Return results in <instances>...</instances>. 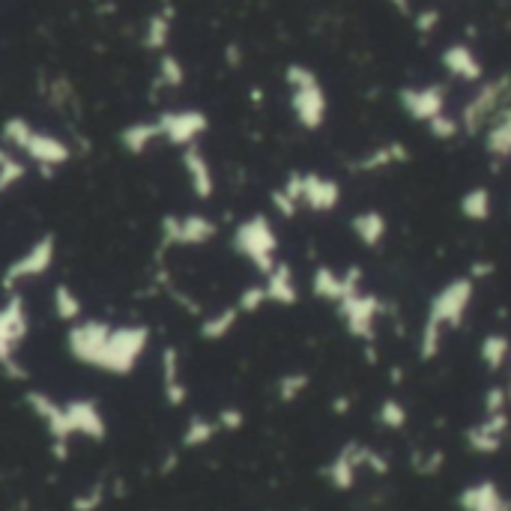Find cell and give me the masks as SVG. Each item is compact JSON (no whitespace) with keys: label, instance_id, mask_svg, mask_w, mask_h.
Masks as SVG:
<instances>
[{"label":"cell","instance_id":"obj_31","mask_svg":"<svg viewBox=\"0 0 511 511\" xmlns=\"http://www.w3.org/2000/svg\"><path fill=\"white\" fill-rule=\"evenodd\" d=\"M216 433H221L216 416H192V419L185 422L180 442H183V449H203Z\"/></svg>","mask_w":511,"mask_h":511},{"label":"cell","instance_id":"obj_43","mask_svg":"<svg viewBox=\"0 0 511 511\" xmlns=\"http://www.w3.org/2000/svg\"><path fill=\"white\" fill-rule=\"evenodd\" d=\"M227 61H231V66L240 63V51H236V45H227Z\"/></svg>","mask_w":511,"mask_h":511},{"label":"cell","instance_id":"obj_34","mask_svg":"<svg viewBox=\"0 0 511 511\" xmlns=\"http://www.w3.org/2000/svg\"><path fill=\"white\" fill-rule=\"evenodd\" d=\"M466 508L470 511H508V502L499 497L497 490L490 488V484H482V488H473L466 490Z\"/></svg>","mask_w":511,"mask_h":511},{"label":"cell","instance_id":"obj_24","mask_svg":"<svg viewBox=\"0 0 511 511\" xmlns=\"http://www.w3.org/2000/svg\"><path fill=\"white\" fill-rule=\"evenodd\" d=\"M170 30H174V6H161V10L150 12L144 21L141 45L152 51V54H165L170 45Z\"/></svg>","mask_w":511,"mask_h":511},{"label":"cell","instance_id":"obj_36","mask_svg":"<svg viewBox=\"0 0 511 511\" xmlns=\"http://www.w3.org/2000/svg\"><path fill=\"white\" fill-rule=\"evenodd\" d=\"M377 419L386 424V428H404L407 407L398 401V398H383V404H380V410H377Z\"/></svg>","mask_w":511,"mask_h":511},{"label":"cell","instance_id":"obj_9","mask_svg":"<svg viewBox=\"0 0 511 511\" xmlns=\"http://www.w3.org/2000/svg\"><path fill=\"white\" fill-rule=\"evenodd\" d=\"M508 96H511V75H497L490 81H482L461 108V117H457L461 132H466L470 138L482 135L493 117L508 105Z\"/></svg>","mask_w":511,"mask_h":511},{"label":"cell","instance_id":"obj_1","mask_svg":"<svg viewBox=\"0 0 511 511\" xmlns=\"http://www.w3.org/2000/svg\"><path fill=\"white\" fill-rule=\"evenodd\" d=\"M150 347V326L144 323L78 320L66 329V350L75 362L108 377H129Z\"/></svg>","mask_w":511,"mask_h":511},{"label":"cell","instance_id":"obj_4","mask_svg":"<svg viewBox=\"0 0 511 511\" xmlns=\"http://www.w3.org/2000/svg\"><path fill=\"white\" fill-rule=\"evenodd\" d=\"M0 138H4L6 150H15L19 156L33 161L42 174H54L57 168H63L72 159V147L63 138L51 135L45 129H37L28 117H6L0 126Z\"/></svg>","mask_w":511,"mask_h":511},{"label":"cell","instance_id":"obj_28","mask_svg":"<svg viewBox=\"0 0 511 511\" xmlns=\"http://www.w3.org/2000/svg\"><path fill=\"white\" fill-rule=\"evenodd\" d=\"M457 210H461V216L466 221H473V225H484L490 216H493V194L488 185H473V189H466L461 194V201H457Z\"/></svg>","mask_w":511,"mask_h":511},{"label":"cell","instance_id":"obj_40","mask_svg":"<svg viewBox=\"0 0 511 511\" xmlns=\"http://www.w3.org/2000/svg\"><path fill=\"white\" fill-rule=\"evenodd\" d=\"M413 24H416V30L428 37V33L437 30V24H440V10H419V12L413 15Z\"/></svg>","mask_w":511,"mask_h":511},{"label":"cell","instance_id":"obj_17","mask_svg":"<svg viewBox=\"0 0 511 511\" xmlns=\"http://www.w3.org/2000/svg\"><path fill=\"white\" fill-rule=\"evenodd\" d=\"M180 161L185 170V183H189V192L198 201H210L216 194V170H212L207 152L201 150V144H192V147L180 150Z\"/></svg>","mask_w":511,"mask_h":511},{"label":"cell","instance_id":"obj_35","mask_svg":"<svg viewBox=\"0 0 511 511\" xmlns=\"http://www.w3.org/2000/svg\"><path fill=\"white\" fill-rule=\"evenodd\" d=\"M234 305H236V309H240L243 317H245V314H258V311L263 309V305H269V302H267V291H263L260 281H258V284H249V287H245V291L234 300Z\"/></svg>","mask_w":511,"mask_h":511},{"label":"cell","instance_id":"obj_38","mask_svg":"<svg viewBox=\"0 0 511 511\" xmlns=\"http://www.w3.org/2000/svg\"><path fill=\"white\" fill-rule=\"evenodd\" d=\"M102 502H105V490H102V484H93L72 499V511H96Z\"/></svg>","mask_w":511,"mask_h":511},{"label":"cell","instance_id":"obj_19","mask_svg":"<svg viewBox=\"0 0 511 511\" xmlns=\"http://www.w3.org/2000/svg\"><path fill=\"white\" fill-rule=\"evenodd\" d=\"M161 395L170 407H183L189 398V380L183 374V356L177 347L161 350Z\"/></svg>","mask_w":511,"mask_h":511},{"label":"cell","instance_id":"obj_12","mask_svg":"<svg viewBox=\"0 0 511 511\" xmlns=\"http://www.w3.org/2000/svg\"><path fill=\"white\" fill-rule=\"evenodd\" d=\"M24 404H28V410L37 416V419L42 422V428H45L54 457L57 461H66L72 433H70V424H66L63 401H57V398H51L39 389H30V391H24Z\"/></svg>","mask_w":511,"mask_h":511},{"label":"cell","instance_id":"obj_21","mask_svg":"<svg viewBox=\"0 0 511 511\" xmlns=\"http://www.w3.org/2000/svg\"><path fill=\"white\" fill-rule=\"evenodd\" d=\"M404 161H410V150H407L401 141H389L368 150L365 156L353 159L350 170H356V174H377V170H389L395 165H404Z\"/></svg>","mask_w":511,"mask_h":511},{"label":"cell","instance_id":"obj_39","mask_svg":"<svg viewBox=\"0 0 511 511\" xmlns=\"http://www.w3.org/2000/svg\"><path fill=\"white\" fill-rule=\"evenodd\" d=\"M216 422H218V431H240L245 416L240 407H221V410L216 413Z\"/></svg>","mask_w":511,"mask_h":511},{"label":"cell","instance_id":"obj_41","mask_svg":"<svg viewBox=\"0 0 511 511\" xmlns=\"http://www.w3.org/2000/svg\"><path fill=\"white\" fill-rule=\"evenodd\" d=\"M493 263L490 260H475L473 267H470V272H466V276H470L473 281H482V278H490L493 276Z\"/></svg>","mask_w":511,"mask_h":511},{"label":"cell","instance_id":"obj_10","mask_svg":"<svg viewBox=\"0 0 511 511\" xmlns=\"http://www.w3.org/2000/svg\"><path fill=\"white\" fill-rule=\"evenodd\" d=\"M218 225L203 212H177L161 218L159 249H201L216 240Z\"/></svg>","mask_w":511,"mask_h":511},{"label":"cell","instance_id":"obj_42","mask_svg":"<svg viewBox=\"0 0 511 511\" xmlns=\"http://www.w3.org/2000/svg\"><path fill=\"white\" fill-rule=\"evenodd\" d=\"M391 6H395L401 15H413V6H410V0H389Z\"/></svg>","mask_w":511,"mask_h":511},{"label":"cell","instance_id":"obj_2","mask_svg":"<svg viewBox=\"0 0 511 511\" xmlns=\"http://www.w3.org/2000/svg\"><path fill=\"white\" fill-rule=\"evenodd\" d=\"M475 302V281L470 276H455L431 296L428 311L419 326V338H416V353L419 362H433L442 353L449 332L461 329L466 314H470Z\"/></svg>","mask_w":511,"mask_h":511},{"label":"cell","instance_id":"obj_20","mask_svg":"<svg viewBox=\"0 0 511 511\" xmlns=\"http://www.w3.org/2000/svg\"><path fill=\"white\" fill-rule=\"evenodd\" d=\"M263 291H267V302L269 305H281V309H291V305L300 302V284H296L293 267L284 260H278L267 276H263Z\"/></svg>","mask_w":511,"mask_h":511},{"label":"cell","instance_id":"obj_8","mask_svg":"<svg viewBox=\"0 0 511 511\" xmlns=\"http://www.w3.org/2000/svg\"><path fill=\"white\" fill-rule=\"evenodd\" d=\"M54 260H57V236L39 234L37 240H33L28 249L4 269V276H0V291L6 296L21 293L24 284H30V281H37L45 276V272H51Z\"/></svg>","mask_w":511,"mask_h":511},{"label":"cell","instance_id":"obj_27","mask_svg":"<svg viewBox=\"0 0 511 511\" xmlns=\"http://www.w3.org/2000/svg\"><path fill=\"white\" fill-rule=\"evenodd\" d=\"M508 428V413H484L482 422H475L466 440H470L473 449L479 451H493L502 442V433Z\"/></svg>","mask_w":511,"mask_h":511},{"label":"cell","instance_id":"obj_26","mask_svg":"<svg viewBox=\"0 0 511 511\" xmlns=\"http://www.w3.org/2000/svg\"><path fill=\"white\" fill-rule=\"evenodd\" d=\"M479 362L488 374H502L511 362V338L506 332H488L479 344Z\"/></svg>","mask_w":511,"mask_h":511},{"label":"cell","instance_id":"obj_32","mask_svg":"<svg viewBox=\"0 0 511 511\" xmlns=\"http://www.w3.org/2000/svg\"><path fill=\"white\" fill-rule=\"evenodd\" d=\"M185 84V66L174 51H165L159 54L156 63V87L159 90H180Z\"/></svg>","mask_w":511,"mask_h":511},{"label":"cell","instance_id":"obj_15","mask_svg":"<svg viewBox=\"0 0 511 511\" xmlns=\"http://www.w3.org/2000/svg\"><path fill=\"white\" fill-rule=\"evenodd\" d=\"M362 291V269L359 267H347V269H335V267H317L311 272V293L314 300L329 302L332 309L347 300L350 293Z\"/></svg>","mask_w":511,"mask_h":511},{"label":"cell","instance_id":"obj_44","mask_svg":"<svg viewBox=\"0 0 511 511\" xmlns=\"http://www.w3.org/2000/svg\"><path fill=\"white\" fill-rule=\"evenodd\" d=\"M502 386H506V395H508V401H511V362H508V368H506V383H502Z\"/></svg>","mask_w":511,"mask_h":511},{"label":"cell","instance_id":"obj_3","mask_svg":"<svg viewBox=\"0 0 511 511\" xmlns=\"http://www.w3.org/2000/svg\"><path fill=\"white\" fill-rule=\"evenodd\" d=\"M341 183L332 180L326 174H317V170H293L287 174V180L272 189L269 201L276 207L278 216L293 218L300 210L309 212H332L338 210L341 203Z\"/></svg>","mask_w":511,"mask_h":511},{"label":"cell","instance_id":"obj_7","mask_svg":"<svg viewBox=\"0 0 511 511\" xmlns=\"http://www.w3.org/2000/svg\"><path fill=\"white\" fill-rule=\"evenodd\" d=\"M30 335V311L21 293H10L0 302V371L12 380L28 377V368L19 359L21 344Z\"/></svg>","mask_w":511,"mask_h":511},{"label":"cell","instance_id":"obj_33","mask_svg":"<svg viewBox=\"0 0 511 511\" xmlns=\"http://www.w3.org/2000/svg\"><path fill=\"white\" fill-rule=\"evenodd\" d=\"M311 386V374L305 371H287L281 374V377L276 380V395L281 404H293L296 398L305 395V389Z\"/></svg>","mask_w":511,"mask_h":511},{"label":"cell","instance_id":"obj_5","mask_svg":"<svg viewBox=\"0 0 511 511\" xmlns=\"http://www.w3.org/2000/svg\"><path fill=\"white\" fill-rule=\"evenodd\" d=\"M284 84L287 90H291L293 120L300 123L305 132L323 129L329 114V99H326V90H323L320 75L305 63H287Z\"/></svg>","mask_w":511,"mask_h":511},{"label":"cell","instance_id":"obj_11","mask_svg":"<svg viewBox=\"0 0 511 511\" xmlns=\"http://www.w3.org/2000/svg\"><path fill=\"white\" fill-rule=\"evenodd\" d=\"M335 314L347 335L368 344V341H374V335H377V323L383 317V300L377 293H368L362 287V291L350 293L347 300H341L335 305Z\"/></svg>","mask_w":511,"mask_h":511},{"label":"cell","instance_id":"obj_37","mask_svg":"<svg viewBox=\"0 0 511 511\" xmlns=\"http://www.w3.org/2000/svg\"><path fill=\"white\" fill-rule=\"evenodd\" d=\"M428 132H431V138H437V141H451L461 135V123H457V117L440 114L437 120L428 123Z\"/></svg>","mask_w":511,"mask_h":511},{"label":"cell","instance_id":"obj_18","mask_svg":"<svg viewBox=\"0 0 511 511\" xmlns=\"http://www.w3.org/2000/svg\"><path fill=\"white\" fill-rule=\"evenodd\" d=\"M440 63L451 78L466 81V84H482L484 81V63L479 61V54L466 45V42H451L442 48Z\"/></svg>","mask_w":511,"mask_h":511},{"label":"cell","instance_id":"obj_6","mask_svg":"<svg viewBox=\"0 0 511 511\" xmlns=\"http://www.w3.org/2000/svg\"><path fill=\"white\" fill-rule=\"evenodd\" d=\"M231 249L236 258H243L254 272L267 276V272L278 263V234L269 216L254 212V216L243 218L231 234Z\"/></svg>","mask_w":511,"mask_h":511},{"label":"cell","instance_id":"obj_30","mask_svg":"<svg viewBox=\"0 0 511 511\" xmlns=\"http://www.w3.org/2000/svg\"><path fill=\"white\" fill-rule=\"evenodd\" d=\"M51 309H54V317L61 323H78L84 317V302L81 296L72 291V284H66V281H61V284L51 287Z\"/></svg>","mask_w":511,"mask_h":511},{"label":"cell","instance_id":"obj_14","mask_svg":"<svg viewBox=\"0 0 511 511\" xmlns=\"http://www.w3.org/2000/svg\"><path fill=\"white\" fill-rule=\"evenodd\" d=\"M446 102H449V90L442 84H404L398 90V105L410 120L416 123H424L428 126L431 120H437L440 114H446Z\"/></svg>","mask_w":511,"mask_h":511},{"label":"cell","instance_id":"obj_29","mask_svg":"<svg viewBox=\"0 0 511 511\" xmlns=\"http://www.w3.org/2000/svg\"><path fill=\"white\" fill-rule=\"evenodd\" d=\"M240 317H243L240 309H236V305L231 302V305H225V309L207 314V317L201 320L198 332H201L203 341H221V338H227V335H231V332L236 329Z\"/></svg>","mask_w":511,"mask_h":511},{"label":"cell","instance_id":"obj_13","mask_svg":"<svg viewBox=\"0 0 511 511\" xmlns=\"http://www.w3.org/2000/svg\"><path fill=\"white\" fill-rule=\"evenodd\" d=\"M161 141H168L170 147H192L198 144L210 129V117L201 108H174V111H161L156 117Z\"/></svg>","mask_w":511,"mask_h":511},{"label":"cell","instance_id":"obj_16","mask_svg":"<svg viewBox=\"0 0 511 511\" xmlns=\"http://www.w3.org/2000/svg\"><path fill=\"white\" fill-rule=\"evenodd\" d=\"M63 410H66V424H70L72 437L93 440V442H102L108 437V419L93 398H72V401H63Z\"/></svg>","mask_w":511,"mask_h":511},{"label":"cell","instance_id":"obj_22","mask_svg":"<svg viewBox=\"0 0 511 511\" xmlns=\"http://www.w3.org/2000/svg\"><path fill=\"white\" fill-rule=\"evenodd\" d=\"M350 234L362 249H380L389 236V221L380 210H359L350 218Z\"/></svg>","mask_w":511,"mask_h":511},{"label":"cell","instance_id":"obj_23","mask_svg":"<svg viewBox=\"0 0 511 511\" xmlns=\"http://www.w3.org/2000/svg\"><path fill=\"white\" fill-rule=\"evenodd\" d=\"M482 141H484V152H488L493 161L502 165V161L511 159V105L502 108L488 123V129L482 132Z\"/></svg>","mask_w":511,"mask_h":511},{"label":"cell","instance_id":"obj_25","mask_svg":"<svg viewBox=\"0 0 511 511\" xmlns=\"http://www.w3.org/2000/svg\"><path fill=\"white\" fill-rule=\"evenodd\" d=\"M159 141H161V132L156 120H135L129 126H123L120 135H117V144H120L123 152H129V156H144V152H150L152 144Z\"/></svg>","mask_w":511,"mask_h":511}]
</instances>
